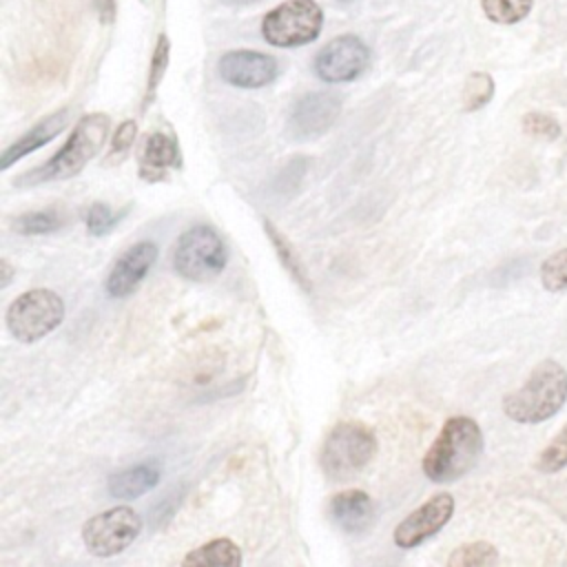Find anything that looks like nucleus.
I'll use <instances>...</instances> for the list:
<instances>
[{"mask_svg":"<svg viewBox=\"0 0 567 567\" xmlns=\"http://www.w3.org/2000/svg\"><path fill=\"white\" fill-rule=\"evenodd\" d=\"M111 128V120L106 113H89L78 120L73 133L66 144L42 166L22 173L13 184L20 188L62 182L75 177L104 146Z\"/></svg>","mask_w":567,"mask_h":567,"instance_id":"f257e3e1","label":"nucleus"},{"mask_svg":"<svg viewBox=\"0 0 567 567\" xmlns=\"http://www.w3.org/2000/svg\"><path fill=\"white\" fill-rule=\"evenodd\" d=\"M483 432L470 416H452L443 423L423 456V474L434 483H452L465 476L481 458Z\"/></svg>","mask_w":567,"mask_h":567,"instance_id":"f03ea898","label":"nucleus"},{"mask_svg":"<svg viewBox=\"0 0 567 567\" xmlns=\"http://www.w3.org/2000/svg\"><path fill=\"white\" fill-rule=\"evenodd\" d=\"M567 401V370L547 359L540 361L529 379L503 399V412L516 423H540L558 414Z\"/></svg>","mask_w":567,"mask_h":567,"instance_id":"7ed1b4c3","label":"nucleus"},{"mask_svg":"<svg viewBox=\"0 0 567 567\" xmlns=\"http://www.w3.org/2000/svg\"><path fill=\"white\" fill-rule=\"evenodd\" d=\"M377 454L374 432L354 421H343L330 430L321 445L319 465L330 481H350Z\"/></svg>","mask_w":567,"mask_h":567,"instance_id":"20e7f679","label":"nucleus"},{"mask_svg":"<svg viewBox=\"0 0 567 567\" xmlns=\"http://www.w3.org/2000/svg\"><path fill=\"white\" fill-rule=\"evenodd\" d=\"M226 244L210 226H193L184 230L175 244L173 268L186 281H210L226 268Z\"/></svg>","mask_w":567,"mask_h":567,"instance_id":"39448f33","label":"nucleus"},{"mask_svg":"<svg viewBox=\"0 0 567 567\" xmlns=\"http://www.w3.org/2000/svg\"><path fill=\"white\" fill-rule=\"evenodd\" d=\"M4 319L9 332L18 341L35 343L62 323L64 301L49 288H33L9 303Z\"/></svg>","mask_w":567,"mask_h":567,"instance_id":"423d86ee","label":"nucleus"},{"mask_svg":"<svg viewBox=\"0 0 567 567\" xmlns=\"http://www.w3.org/2000/svg\"><path fill=\"white\" fill-rule=\"evenodd\" d=\"M323 11L315 0H288L275 7L261 22V35L268 44L295 49L319 38Z\"/></svg>","mask_w":567,"mask_h":567,"instance_id":"0eeeda50","label":"nucleus"},{"mask_svg":"<svg viewBox=\"0 0 567 567\" xmlns=\"http://www.w3.org/2000/svg\"><path fill=\"white\" fill-rule=\"evenodd\" d=\"M142 532V518L126 505L111 507L91 516L82 525V540L89 554L109 558L124 551Z\"/></svg>","mask_w":567,"mask_h":567,"instance_id":"6e6552de","label":"nucleus"},{"mask_svg":"<svg viewBox=\"0 0 567 567\" xmlns=\"http://www.w3.org/2000/svg\"><path fill=\"white\" fill-rule=\"evenodd\" d=\"M368 64H370V49L361 38L352 33L330 40L315 55V73L330 84L357 80L368 69Z\"/></svg>","mask_w":567,"mask_h":567,"instance_id":"1a4fd4ad","label":"nucleus"},{"mask_svg":"<svg viewBox=\"0 0 567 567\" xmlns=\"http://www.w3.org/2000/svg\"><path fill=\"white\" fill-rule=\"evenodd\" d=\"M341 113V97L330 91H312L301 95L288 115V137L297 142H308L321 137L332 128Z\"/></svg>","mask_w":567,"mask_h":567,"instance_id":"9d476101","label":"nucleus"},{"mask_svg":"<svg viewBox=\"0 0 567 567\" xmlns=\"http://www.w3.org/2000/svg\"><path fill=\"white\" fill-rule=\"evenodd\" d=\"M454 514V498L447 492L434 494L412 514H408L394 529V545L401 549H412L434 536Z\"/></svg>","mask_w":567,"mask_h":567,"instance_id":"9b49d317","label":"nucleus"},{"mask_svg":"<svg viewBox=\"0 0 567 567\" xmlns=\"http://www.w3.org/2000/svg\"><path fill=\"white\" fill-rule=\"evenodd\" d=\"M219 78L237 89H261L270 84L277 73L279 64L272 55L259 53V51H228L217 62Z\"/></svg>","mask_w":567,"mask_h":567,"instance_id":"f8f14e48","label":"nucleus"},{"mask_svg":"<svg viewBox=\"0 0 567 567\" xmlns=\"http://www.w3.org/2000/svg\"><path fill=\"white\" fill-rule=\"evenodd\" d=\"M157 259V246L153 241H137L133 246H128L117 261L113 264L104 290L111 299H122L133 295L140 284L144 281V277L148 275L151 266Z\"/></svg>","mask_w":567,"mask_h":567,"instance_id":"ddd939ff","label":"nucleus"},{"mask_svg":"<svg viewBox=\"0 0 567 567\" xmlns=\"http://www.w3.org/2000/svg\"><path fill=\"white\" fill-rule=\"evenodd\" d=\"M332 523L346 534H361L374 523V503L363 489H346L330 498Z\"/></svg>","mask_w":567,"mask_h":567,"instance_id":"4468645a","label":"nucleus"},{"mask_svg":"<svg viewBox=\"0 0 567 567\" xmlns=\"http://www.w3.org/2000/svg\"><path fill=\"white\" fill-rule=\"evenodd\" d=\"M69 117H71V109L64 106L47 117H42L35 126H31L22 137H18L9 148H4L2 157H0V168L7 171L11 168V164H16L18 159H22L24 155L33 153L35 148H42L47 142H51L53 137H58L66 124H69Z\"/></svg>","mask_w":567,"mask_h":567,"instance_id":"2eb2a0df","label":"nucleus"},{"mask_svg":"<svg viewBox=\"0 0 567 567\" xmlns=\"http://www.w3.org/2000/svg\"><path fill=\"white\" fill-rule=\"evenodd\" d=\"M179 148L171 135L159 131L146 135L140 151V177L157 182L164 179L168 168H179Z\"/></svg>","mask_w":567,"mask_h":567,"instance_id":"dca6fc26","label":"nucleus"},{"mask_svg":"<svg viewBox=\"0 0 567 567\" xmlns=\"http://www.w3.org/2000/svg\"><path fill=\"white\" fill-rule=\"evenodd\" d=\"M159 483V467L155 463L133 465L109 478V494L113 498H137Z\"/></svg>","mask_w":567,"mask_h":567,"instance_id":"f3484780","label":"nucleus"},{"mask_svg":"<svg viewBox=\"0 0 567 567\" xmlns=\"http://www.w3.org/2000/svg\"><path fill=\"white\" fill-rule=\"evenodd\" d=\"M184 567L206 565V567H239L241 549L230 538H215L204 543L202 547L188 551L182 560Z\"/></svg>","mask_w":567,"mask_h":567,"instance_id":"a211bd4d","label":"nucleus"},{"mask_svg":"<svg viewBox=\"0 0 567 567\" xmlns=\"http://www.w3.org/2000/svg\"><path fill=\"white\" fill-rule=\"evenodd\" d=\"M264 230H266V235H268V239H270V244H272V248H275L279 261H281L284 268L290 272V277H292L303 290H310V279H308V275H306V270H303L301 259L297 257L295 248L290 246V241H288L270 221H264Z\"/></svg>","mask_w":567,"mask_h":567,"instance_id":"6ab92c4d","label":"nucleus"},{"mask_svg":"<svg viewBox=\"0 0 567 567\" xmlns=\"http://www.w3.org/2000/svg\"><path fill=\"white\" fill-rule=\"evenodd\" d=\"M496 563H498V549L487 540L465 543L456 547L447 558L450 567H487Z\"/></svg>","mask_w":567,"mask_h":567,"instance_id":"aec40b11","label":"nucleus"},{"mask_svg":"<svg viewBox=\"0 0 567 567\" xmlns=\"http://www.w3.org/2000/svg\"><path fill=\"white\" fill-rule=\"evenodd\" d=\"M534 0H481L487 20L496 24H516L529 16Z\"/></svg>","mask_w":567,"mask_h":567,"instance_id":"412c9836","label":"nucleus"},{"mask_svg":"<svg viewBox=\"0 0 567 567\" xmlns=\"http://www.w3.org/2000/svg\"><path fill=\"white\" fill-rule=\"evenodd\" d=\"M64 224L62 215L55 208H44V210H33L16 217L11 221V228L18 235H47L58 230Z\"/></svg>","mask_w":567,"mask_h":567,"instance_id":"4be33fe9","label":"nucleus"},{"mask_svg":"<svg viewBox=\"0 0 567 567\" xmlns=\"http://www.w3.org/2000/svg\"><path fill=\"white\" fill-rule=\"evenodd\" d=\"M492 97H494V80H492V75L485 73V71L470 73L467 80H465V86H463V95H461L463 111H467V113L478 111Z\"/></svg>","mask_w":567,"mask_h":567,"instance_id":"5701e85b","label":"nucleus"},{"mask_svg":"<svg viewBox=\"0 0 567 567\" xmlns=\"http://www.w3.org/2000/svg\"><path fill=\"white\" fill-rule=\"evenodd\" d=\"M540 284L549 292L567 290V248L551 252L540 266Z\"/></svg>","mask_w":567,"mask_h":567,"instance_id":"b1692460","label":"nucleus"},{"mask_svg":"<svg viewBox=\"0 0 567 567\" xmlns=\"http://www.w3.org/2000/svg\"><path fill=\"white\" fill-rule=\"evenodd\" d=\"M567 467V425L549 441V445L538 454L536 470L543 474H554Z\"/></svg>","mask_w":567,"mask_h":567,"instance_id":"393cba45","label":"nucleus"},{"mask_svg":"<svg viewBox=\"0 0 567 567\" xmlns=\"http://www.w3.org/2000/svg\"><path fill=\"white\" fill-rule=\"evenodd\" d=\"M168 38L166 35H159L157 44H155V51H153V58H151V71H148V82H146V100H144V109L146 104L153 102L155 97V91L164 78V71H166V64H168Z\"/></svg>","mask_w":567,"mask_h":567,"instance_id":"a878e982","label":"nucleus"},{"mask_svg":"<svg viewBox=\"0 0 567 567\" xmlns=\"http://www.w3.org/2000/svg\"><path fill=\"white\" fill-rule=\"evenodd\" d=\"M126 213H113L111 206L102 204V202H95L89 206L86 210V230L93 235V237H102L106 233H111L115 228V224L124 217Z\"/></svg>","mask_w":567,"mask_h":567,"instance_id":"bb28decb","label":"nucleus"},{"mask_svg":"<svg viewBox=\"0 0 567 567\" xmlns=\"http://www.w3.org/2000/svg\"><path fill=\"white\" fill-rule=\"evenodd\" d=\"M523 131L536 140H556L560 135V124L549 113L532 111L523 117Z\"/></svg>","mask_w":567,"mask_h":567,"instance_id":"cd10ccee","label":"nucleus"},{"mask_svg":"<svg viewBox=\"0 0 567 567\" xmlns=\"http://www.w3.org/2000/svg\"><path fill=\"white\" fill-rule=\"evenodd\" d=\"M135 135H137V124L133 120L122 122L111 140V157L124 155L131 148V144L135 142Z\"/></svg>","mask_w":567,"mask_h":567,"instance_id":"c85d7f7f","label":"nucleus"},{"mask_svg":"<svg viewBox=\"0 0 567 567\" xmlns=\"http://www.w3.org/2000/svg\"><path fill=\"white\" fill-rule=\"evenodd\" d=\"M0 272H2V277H0V286H2V288H7V286L11 284V279H13V268H11V264H9L7 259H0Z\"/></svg>","mask_w":567,"mask_h":567,"instance_id":"c756f323","label":"nucleus"},{"mask_svg":"<svg viewBox=\"0 0 567 567\" xmlns=\"http://www.w3.org/2000/svg\"><path fill=\"white\" fill-rule=\"evenodd\" d=\"M221 4H230V7H244V4H252V2H259V0H219Z\"/></svg>","mask_w":567,"mask_h":567,"instance_id":"7c9ffc66","label":"nucleus"},{"mask_svg":"<svg viewBox=\"0 0 567 567\" xmlns=\"http://www.w3.org/2000/svg\"><path fill=\"white\" fill-rule=\"evenodd\" d=\"M343 2H348V0H343Z\"/></svg>","mask_w":567,"mask_h":567,"instance_id":"2f4dec72","label":"nucleus"}]
</instances>
